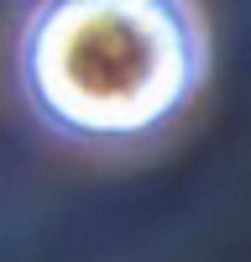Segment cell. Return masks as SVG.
<instances>
[{
	"instance_id": "obj_1",
	"label": "cell",
	"mask_w": 251,
	"mask_h": 262,
	"mask_svg": "<svg viewBox=\"0 0 251 262\" xmlns=\"http://www.w3.org/2000/svg\"><path fill=\"white\" fill-rule=\"evenodd\" d=\"M204 69L209 42L188 0H37L16 42L32 116L79 142L162 131Z\"/></svg>"
}]
</instances>
